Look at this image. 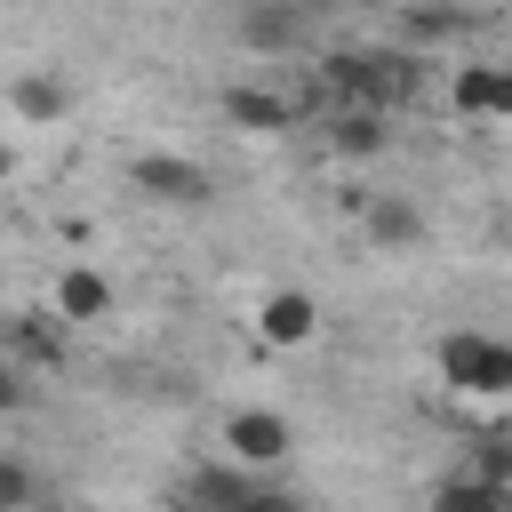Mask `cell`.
<instances>
[{
  "label": "cell",
  "mask_w": 512,
  "mask_h": 512,
  "mask_svg": "<svg viewBox=\"0 0 512 512\" xmlns=\"http://www.w3.org/2000/svg\"><path fill=\"white\" fill-rule=\"evenodd\" d=\"M320 80H328L336 104L408 112L424 96V56L416 48H336V56H320Z\"/></svg>",
  "instance_id": "6da1fadb"
},
{
  "label": "cell",
  "mask_w": 512,
  "mask_h": 512,
  "mask_svg": "<svg viewBox=\"0 0 512 512\" xmlns=\"http://www.w3.org/2000/svg\"><path fill=\"white\" fill-rule=\"evenodd\" d=\"M440 376L464 400H504L512 392V344L488 336V328H448L440 336Z\"/></svg>",
  "instance_id": "7a4b0ae2"
},
{
  "label": "cell",
  "mask_w": 512,
  "mask_h": 512,
  "mask_svg": "<svg viewBox=\"0 0 512 512\" xmlns=\"http://www.w3.org/2000/svg\"><path fill=\"white\" fill-rule=\"evenodd\" d=\"M128 184L144 200H160V208H208L216 200V176L200 160H184V152H136L128 160Z\"/></svg>",
  "instance_id": "3957f363"
},
{
  "label": "cell",
  "mask_w": 512,
  "mask_h": 512,
  "mask_svg": "<svg viewBox=\"0 0 512 512\" xmlns=\"http://www.w3.org/2000/svg\"><path fill=\"white\" fill-rule=\"evenodd\" d=\"M0 352H8V360H24L32 376H48V368H64L72 328H64V312H56V304H48V312H8V320H0Z\"/></svg>",
  "instance_id": "277c9868"
},
{
  "label": "cell",
  "mask_w": 512,
  "mask_h": 512,
  "mask_svg": "<svg viewBox=\"0 0 512 512\" xmlns=\"http://www.w3.org/2000/svg\"><path fill=\"white\" fill-rule=\"evenodd\" d=\"M288 448H296V424H288L280 408H232V416H224V456L272 472V464H288Z\"/></svg>",
  "instance_id": "5b68a950"
},
{
  "label": "cell",
  "mask_w": 512,
  "mask_h": 512,
  "mask_svg": "<svg viewBox=\"0 0 512 512\" xmlns=\"http://www.w3.org/2000/svg\"><path fill=\"white\" fill-rule=\"evenodd\" d=\"M216 112H224L232 128H248V136H288V128H304V104L280 96V88H264V80H232V88L216 96Z\"/></svg>",
  "instance_id": "8992f818"
},
{
  "label": "cell",
  "mask_w": 512,
  "mask_h": 512,
  "mask_svg": "<svg viewBox=\"0 0 512 512\" xmlns=\"http://www.w3.org/2000/svg\"><path fill=\"white\" fill-rule=\"evenodd\" d=\"M312 336H320V296H312V288H272V296H256V344L304 352Z\"/></svg>",
  "instance_id": "52a82bcc"
},
{
  "label": "cell",
  "mask_w": 512,
  "mask_h": 512,
  "mask_svg": "<svg viewBox=\"0 0 512 512\" xmlns=\"http://www.w3.org/2000/svg\"><path fill=\"white\" fill-rule=\"evenodd\" d=\"M304 8L296 0H240V16H232V32H240V48H256V56H288V48H304Z\"/></svg>",
  "instance_id": "ba28073f"
},
{
  "label": "cell",
  "mask_w": 512,
  "mask_h": 512,
  "mask_svg": "<svg viewBox=\"0 0 512 512\" xmlns=\"http://www.w3.org/2000/svg\"><path fill=\"white\" fill-rule=\"evenodd\" d=\"M448 112L456 120H512V72L504 64H456L448 72Z\"/></svg>",
  "instance_id": "9c48e42d"
},
{
  "label": "cell",
  "mask_w": 512,
  "mask_h": 512,
  "mask_svg": "<svg viewBox=\"0 0 512 512\" xmlns=\"http://www.w3.org/2000/svg\"><path fill=\"white\" fill-rule=\"evenodd\" d=\"M8 112H16V128H64V112H72V80L48 72V64L8 72Z\"/></svg>",
  "instance_id": "30bf717a"
},
{
  "label": "cell",
  "mask_w": 512,
  "mask_h": 512,
  "mask_svg": "<svg viewBox=\"0 0 512 512\" xmlns=\"http://www.w3.org/2000/svg\"><path fill=\"white\" fill-rule=\"evenodd\" d=\"M184 496H192V504H256V512H264V504H288V496H280L256 464H240V456H232V464H200V472L184 480Z\"/></svg>",
  "instance_id": "8fae6325"
},
{
  "label": "cell",
  "mask_w": 512,
  "mask_h": 512,
  "mask_svg": "<svg viewBox=\"0 0 512 512\" xmlns=\"http://www.w3.org/2000/svg\"><path fill=\"white\" fill-rule=\"evenodd\" d=\"M320 136H328V152H344V160H384V144H392V112L328 104V112H320Z\"/></svg>",
  "instance_id": "7c38bea8"
},
{
  "label": "cell",
  "mask_w": 512,
  "mask_h": 512,
  "mask_svg": "<svg viewBox=\"0 0 512 512\" xmlns=\"http://www.w3.org/2000/svg\"><path fill=\"white\" fill-rule=\"evenodd\" d=\"M48 304L64 312V328H88V320H104V312H112V280H104L96 264H64Z\"/></svg>",
  "instance_id": "4fadbf2b"
},
{
  "label": "cell",
  "mask_w": 512,
  "mask_h": 512,
  "mask_svg": "<svg viewBox=\"0 0 512 512\" xmlns=\"http://www.w3.org/2000/svg\"><path fill=\"white\" fill-rule=\"evenodd\" d=\"M360 224H368V240H376V248H392V256L424 240V208H416L408 192H376V200L360 208Z\"/></svg>",
  "instance_id": "5bb4252c"
},
{
  "label": "cell",
  "mask_w": 512,
  "mask_h": 512,
  "mask_svg": "<svg viewBox=\"0 0 512 512\" xmlns=\"http://www.w3.org/2000/svg\"><path fill=\"white\" fill-rule=\"evenodd\" d=\"M464 24H472L464 8H400V32L408 40H456Z\"/></svg>",
  "instance_id": "9a60e30c"
},
{
  "label": "cell",
  "mask_w": 512,
  "mask_h": 512,
  "mask_svg": "<svg viewBox=\"0 0 512 512\" xmlns=\"http://www.w3.org/2000/svg\"><path fill=\"white\" fill-rule=\"evenodd\" d=\"M432 504H440V512H496V504H504V488H488V480L472 472V480H440V496H432Z\"/></svg>",
  "instance_id": "2e32d148"
},
{
  "label": "cell",
  "mask_w": 512,
  "mask_h": 512,
  "mask_svg": "<svg viewBox=\"0 0 512 512\" xmlns=\"http://www.w3.org/2000/svg\"><path fill=\"white\" fill-rule=\"evenodd\" d=\"M24 504H40V472L0 448V512H24Z\"/></svg>",
  "instance_id": "e0dca14e"
},
{
  "label": "cell",
  "mask_w": 512,
  "mask_h": 512,
  "mask_svg": "<svg viewBox=\"0 0 512 512\" xmlns=\"http://www.w3.org/2000/svg\"><path fill=\"white\" fill-rule=\"evenodd\" d=\"M24 408H32V368L0 352V416H24Z\"/></svg>",
  "instance_id": "ac0fdd59"
},
{
  "label": "cell",
  "mask_w": 512,
  "mask_h": 512,
  "mask_svg": "<svg viewBox=\"0 0 512 512\" xmlns=\"http://www.w3.org/2000/svg\"><path fill=\"white\" fill-rule=\"evenodd\" d=\"M304 16H336V8H352V0H296Z\"/></svg>",
  "instance_id": "d6986e66"
}]
</instances>
